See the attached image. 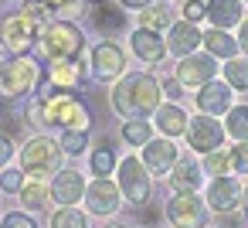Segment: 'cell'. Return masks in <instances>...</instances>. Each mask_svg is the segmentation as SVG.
Instances as JSON below:
<instances>
[{
    "label": "cell",
    "instance_id": "4fadbf2b",
    "mask_svg": "<svg viewBox=\"0 0 248 228\" xmlns=\"http://www.w3.org/2000/svg\"><path fill=\"white\" fill-rule=\"evenodd\" d=\"M45 79L55 85V92H72L89 79V68H85L82 58H75V62H48Z\"/></svg>",
    "mask_w": 248,
    "mask_h": 228
},
{
    "label": "cell",
    "instance_id": "277c9868",
    "mask_svg": "<svg viewBox=\"0 0 248 228\" xmlns=\"http://www.w3.org/2000/svg\"><path fill=\"white\" fill-rule=\"evenodd\" d=\"M21 170L34 180H41L45 174H58L62 170V143L51 136H31L21 147Z\"/></svg>",
    "mask_w": 248,
    "mask_h": 228
},
{
    "label": "cell",
    "instance_id": "cb8c5ba5",
    "mask_svg": "<svg viewBox=\"0 0 248 228\" xmlns=\"http://www.w3.org/2000/svg\"><path fill=\"white\" fill-rule=\"evenodd\" d=\"M201 45L207 48L211 58H234V51H238V41H234L228 31H221V28H211V31L201 38Z\"/></svg>",
    "mask_w": 248,
    "mask_h": 228
},
{
    "label": "cell",
    "instance_id": "7bdbcfd3",
    "mask_svg": "<svg viewBox=\"0 0 248 228\" xmlns=\"http://www.w3.org/2000/svg\"><path fill=\"white\" fill-rule=\"evenodd\" d=\"M41 4H45L48 11H62V7L68 4V0H41Z\"/></svg>",
    "mask_w": 248,
    "mask_h": 228
},
{
    "label": "cell",
    "instance_id": "7402d4cb",
    "mask_svg": "<svg viewBox=\"0 0 248 228\" xmlns=\"http://www.w3.org/2000/svg\"><path fill=\"white\" fill-rule=\"evenodd\" d=\"M92 28L102 31V34H116L126 28V11L112 7V4H102V7H92Z\"/></svg>",
    "mask_w": 248,
    "mask_h": 228
},
{
    "label": "cell",
    "instance_id": "4316f807",
    "mask_svg": "<svg viewBox=\"0 0 248 228\" xmlns=\"http://www.w3.org/2000/svg\"><path fill=\"white\" fill-rule=\"evenodd\" d=\"M48 197H51V191H48L41 180H31V184L21 187V204H24L28 211H41V208L48 204Z\"/></svg>",
    "mask_w": 248,
    "mask_h": 228
},
{
    "label": "cell",
    "instance_id": "e0dca14e",
    "mask_svg": "<svg viewBox=\"0 0 248 228\" xmlns=\"http://www.w3.org/2000/svg\"><path fill=\"white\" fill-rule=\"evenodd\" d=\"M129 48H133V55H136L140 62H146V65H153V62H160V58L167 55L163 38H160L156 31H146V28H136V31H133Z\"/></svg>",
    "mask_w": 248,
    "mask_h": 228
},
{
    "label": "cell",
    "instance_id": "8d00e7d4",
    "mask_svg": "<svg viewBox=\"0 0 248 228\" xmlns=\"http://www.w3.org/2000/svg\"><path fill=\"white\" fill-rule=\"evenodd\" d=\"M231 170L234 174H248V143H238L231 150Z\"/></svg>",
    "mask_w": 248,
    "mask_h": 228
},
{
    "label": "cell",
    "instance_id": "5bb4252c",
    "mask_svg": "<svg viewBox=\"0 0 248 228\" xmlns=\"http://www.w3.org/2000/svg\"><path fill=\"white\" fill-rule=\"evenodd\" d=\"M214 72H217V65H214L211 55H187V58L177 65V82L197 89V85L214 82Z\"/></svg>",
    "mask_w": 248,
    "mask_h": 228
},
{
    "label": "cell",
    "instance_id": "b9f144b4",
    "mask_svg": "<svg viewBox=\"0 0 248 228\" xmlns=\"http://www.w3.org/2000/svg\"><path fill=\"white\" fill-rule=\"evenodd\" d=\"M238 38H241V48L248 51V17H241V34Z\"/></svg>",
    "mask_w": 248,
    "mask_h": 228
},
{
    "label": "cell",
    "instance_id": "44dd1931",
    "mask_svg": "<svg viewBox=\"0 0 248 228\" xmlns=\"http://www.w3.org/2000/svg\"><path fill=\"white\" fill-rule=\"evenodd\" d=\"M207 17L214 21V28L228 31L241 21V0H207Z\"/></svg>",
    "mask_w": 248,
    "mask_h": 228
},
{
    "label": "cell",
    "instance_id": "836d02e7",
    "mask_svg": "<svg viewBox=\"0 0 248 228\" xmlns=\"http://www.w3.org/2000/svg\"><path fill=\"white\" fill-rule=\"evenodd\" d=\"M204 174H228L231 170V153H224V150H214V153H204V167H201Z\"/></svg>",
    "mask_w": 248,
    "mask_h": 228
},
{
    "label": "cell",
    "instance_id": "f546056e",
    "mask_svg": "<svg viewBox=\"0 0 248 228\" xmlns=\"http://www.w3.org/2000/svg\"><path fill=\"white\" fill-rule=\"evenodd\" d=\"M150 123L146 119H126L123 123V140L126 143H133V147H146L150 143Z\"/></svg>",
    "mask_w": 248,
    "mask_h": 228
},
{
    "label": "cell",
    "instance_id": "5b68a950",
    "mask_svg": "<svg viewBox=\"0 0 248 228\" xmlns=\"http://www.w3.org/2000/svg\"><path fill=\"white\" fill-rule=\"evenodd\" d=\"M45 24L28 17L24 11L4 17V24H0V41H4V48L14 55V58H28L34 48H38V38H41Z\"/></svg>",
    "mask_w": 248,
    "mask_h": 228
},
{
    "label": "cell",
    "instance_id": "1f68e13d",
    "mask_svg": "<svg viewBox=\"0 0 248 228\" xmlns=\"http://www.w3.org/2000/svg\"><path fill=\"white\" fill-rule=\"evenodd\" d=\"M62 153L68 157H82L85 147H89V133H78V130H62Z\"/></svg>",
    "mask_w": 248,
    "mask_h": 228
},
{
    "label": "cell",
    "instance_id": "d4e9b609",
    "mask_svg": "<svg viewBox=\"0 0 248 228\" xmlns=\"http://www.w3.org/2000/svg\"><path fill=\"white\" fill-rule=\"evenodd\" d=\"M140 28L146 31H163V28H173V11L167 4H150L140 11Z\"/></svg>",
    "mask_w": 248,
    "mask_h": 228
},
{
    "label": "cell",
    "instance_id": "83f0119b",
    "mask_svg": "<svg viewBox=\"0 0 248 228\" xmlns=\"http://www.w3.org/2000/svg\"><path fill=\"white\" fill-rule=\"evenodd\" d=\"M224 130H228L238 143H248V106H231Z\"/></svg>",
    "mask_w": 248,
    "mask_h": 228
},
{
    "label": "cell",
    "instance_id": "e575fe53",
    "mask_svg": "<svg viewBox=\"0 0 248 228\" xmlns=\"http://www.w3.org/2000/svg\"><path fill=\"white\" fill-rule=\"evenodd\" d=\"M0 228H38V221L28 211H7L4 221H0Z\"/></svg>",
    "mask_w": 248,
    "mask_h": 228
},
{
    "label": "cell",
    "instance_id": "9a60e30c",
    "mask_svg": "<svg viewBox=\"0 0 248 228\" xmlns=\"http://www.w3.org/2000/svg\"><path fill=\"white\" fill-rule=\"evenodd\" d=\"M197 109L204 116H217L231 109V85L228 82H207L197 89Z\"/></svg>",
    "mask_w": 248,
    "mask_h": 228
},
{
    "label": "cell",
    "instance_id": "4dcf8cb0",
    "mask_svg": "<svg viewBox=\"0 0 248 228\" xmlns=\"http://www.w3.org/2000/svg\"><path fill=\"white\" fill-rule=\"evenodd\" d=\"M224 82L231 89H248V58H228L224 65Z\"/></svg>",
    "mask_w": 248,
    "mask_h": 228
},
{
    "label": "cell",
    "instance_id": "8992f818",
    "mask_svg": "<svg viewBox=\"0 0 248 228\" xmlns=\"http://www.w3.org/2000/svg\"><path fill=\"white\" fill-rule=\"evenodd\" d=\"M41 79V68L31 58L0 62V99H24Z\"/></svg>",
    "mask_w": 248,
    "mask_h": 228
},
{
    "label": "cell",
    "instance_id": "bcb514c9",
    "mask_svg": "<svg viewBox=\"0 0 248 228\" xmlns=\"http://www.w3.org/2000/svg\"><path fill=\"white\" fill-rule=\"evenodd\" d=\"M102 228H123V225H119V221H109V225H102Z\"/></svg>",
    "mask_w": 248,
    "mask_h": 228
},
{
    "label": "cell",
    "instance_id": "603a6c76",
    "mask_svg": "<svg viewBox=\"0 0 248 228\" xmlns=\"http://www.w3.org/2000/svg\"><path fill=\"white\" fill-rule=\"evenodd\" d=\"M156 126H160V133L167 140H173V136L187 133V113L180 106H160L156 109Z\"/></svg>",
    "mask_w": 248,
    "mask_h": 228
},
{
    "label": "cell",
    "instance_id": "9c48e42d",
    "mask_svg": "<svg viewBox=\"0 0 248 228\" xmlns=\"http://www.w3.org/2000/svg\"><path fill=\"white\" fill-rule=\"evenodd\" d=\"M167 218L173 228H204L207 208L197 194H173L167 201Z\"/></svg>",
    "mask_w": 248,
    "mask_h": 228
},
{
    "label": "cell",
    "instance_id": "484cf974",
    "mask_svg": "<svg viewBox=\"0 0 248 228\" xmlns=\"http://www.w3.org/2000/svg\"><path fill=\"white\" fill-rule=\"evenodd\" d=\"M89 167H92L95 177H109V174L116 170V147L102 140V143L89 153Z\"/></svg>",
    "mask_w": 248,
    "mask_h": 228
},
{
    "label": "cell",
    "instance_id": "f6af8a7d",
    "mask_svg": "<svg viewBox=\"0 0 248 228\" xmlns=\"http://www.w3.org/2000/svg\"><path fill=\"white\" fill-rule=\"evenodd\" d=\"M241 197H245V214H248V187L241 191Z\"/></svg>",
    "mask_w": 248,
    "mask_h": 228
},
{
    "label": "cell",
    "instance_id": "ee69618b",
    "mask_svg": "<svg viewBox=\"0 0 248 228\" xmlns=\"http://www.w3.org/2000/svg\"><path fill=\"white\" fill-rule=\"evenodd\" d=\"M82 4H89V7H102V4H109V0H82Z\"/></svg>",
    "mask_w": 248,
    "mask_h": 228
},
{
    "label": "cell",
    "instance_id": "ab89813d",
    "mask_svg": "<svg viewBox=\"0 0 248 228\" xmlns=\"http://www.w3.org/2000/svg\"><path fill=\"white\" fill-rule=\"evenodd\" d=\"M180 89H184V85H180L177 79H163V82H160V92H163V96H170V99H180V96H184Z\"/></svg>",
    "mask_w": 248,
    "mask_h": 228
},
{
    "label": "cell",
    "instance_id": "2e32d148",
    "mask_svg": "<svg viewBox=\"0 0 248 228\" xmlns=\"http://www.w3.org/2000/svg\"><path fill=\"white\" fill-rule=\"evenodd\" d=\"M177 163V147H173V140H150L146 147H143V167L150 170V174H167L170 167Z\"/></svg>",
    "mask_w": 248,
    "mask_h": 228
},
{
    "label": "cell",
    "instance_id": "f1b7e54d",
    "mask_svg": "<svg viewBox=\"0 0 248 228\" xmlns=\"http://www.w3.org/2000/svg\"><path fill=\"white\" fill-rule=\"evenodd\" d=\"M51 228H89V218L85 211H78L75 204L72 208H58L51 214Z\"/></svg>",
    "mask_w": 248,
    "mask_h": 228
},
{
    "label": "cell",
    "instance_id": "7dc6e473",
    "mask_svg": "<svg viewBox=\"0 0 248 228\" xmlns=\"http://www.w3.org/2000/svg\"><path fill=\"white\" fill-rule=\"evenodd\" d=\"M0 55H4V41H0Z\"/></svg>",
    "mask_w": 248,
    "mask_h": 228
},
{
    "label": "cell",
    "instance_id": "7c38bea8",
    "mask_svg": "<svg viewBox=\"0 0 248 228\" xmlns=\"http://www.w3.org/2000/svg\"><path fill=\"white\" fill-rule=\"evenodd\" d=\"M51 201H58L62 208H72L75 201H82L85 197V177L75 170V167H62L58 174H55V180H51Z\"/></svg>",
    "mask_w": 248,
    "mask_h": 228
},
{
    "label": "cell",
    "instance_id": "74e56055",
    "mask_svg": "<svg viewBox=\"0 0 248 228\" xmlns=\"http://www.w3.org/2000/svg\"><path fill=\"white\" fill-rule=\"evenodd\" d=\"M11 157H14V140L7 133H0V170L11 163Z\"/></svg>",
    "mask_w": 248,
    "mask_h": 228
},
{
    "label": "cell",
    "instance_id": "d6a6232c",
    "mask_svg": "<svg viewBox=\"0 0 248 228\" xmlns=\"http://www.w3.org/2000/svg\"><path fill=\"white\" fill-rule=\"evenodd\" d=\"M24 177L28 174L21 167H4V174H0V191H4V194H21V187L28 184Z\"/></svg>",
    "mask_w": 248,
    "mask_h": 228
},
{
    "label": "cell",
    "instance_id": "ba28073f",
    "mask_svg": "<svg viewBox=\"0 0 248 228\" xmlns=\"http://www.w3.org/2000/svg\"><path fill=\"white\" fill-rule=\"evenodd\" d=\"M187 143H190L194 153H214L224 143V126L214 116L201 113L197 119H187Z\"/></svg>",
    "mask_w": 248,
    "mask_h": 228
},
{
    "label": "cell",
    "instance_id": "30bf717a",
    "mask_svg": "<svg viewBox=\"0 0 248 228\" xmlns=\"http://www.w3.org/2000/svg\"><path fill=\"white\" fill-rule=\"evenodd\" d=\"M119 187L109 180V177H95L92 184H85V208H89V214H99V218H109V214H116L119 211Z\"/></svg>",
    "mask_w": 248,
    "mask_h": 228
},
{
    "label": "cell",
    "instance_id": "d6986e66",
    "mask_svg": "<svg viewBox=\"0 0 248 228\" xmlns=\"http://www.w3.org/2000/svg\"><path fill=\"white\" fill-rule=\"evenodd\" d=\"M201 38H204V34L197 31V24H190V21L173 24V28H170V55H180V58L194 55L197 45H201Z\"/></svg>",
    "mask_w": 248,
    "mask_h": 228
},
{
    "label": "cell",
    "instance_id": "f35d334b",
    "mask_svg": "<svg viewBox=\"0 0 248 228\" xmlns=\"http://www.w3.org/2000/svg\"><path fill=\"white\" fill-rule=\"evenodd\" d=\"M28 119H31V123H41V126H45V102H41L38 96H34V99L28 102Z\"/></svg>",
    "mask_w": 248,
    "mask_h": 228
},
{
    "label": "cell",
    "instance_id": "ac0fdd59",
    "mask_svg": "<svg viewBox=\"0 0 248 228\" xmlns=\"http://www.w3.org/2000/svg\"><path fill=\"white\" fill-rule=\"evenodd\" d=\"M238 197H241V187H238V180H231V177H214L211 180V187H207V204H211V211H234L238 208Z\"/></svg>",
    "mask_w": 248,
    "mask_h": 228
},
{
    "label": "cell",
    "instance_id": "3957f363",
    "mask_svg": "<svg viewBox=\"0 0 248 228\" xmlns=\"http://www.w3.org/2000/svg\"><path fill=\"white\" fill-rule=\"evenodd\" d=\"M45 102V126H58V130H78V133H89L92 126V113L82 99H75L72 92H58L51 99H41Z\"/></svg>",
    "mask_w": 248,
    "mask_h": 228
},
{
    "label": "cell",
    "instance_id": "60d3db41",
    "mask_svg": "<svg viewBox=\"0 0 248 228\" xmlns=\"http://www.w3.org/2000/svg\"><path fill=\"white\" fill-rule=\"evenodd\" d=\"M150 4H153V0H119V7H129V11H143Z\"/></svg>",
    "mask_w": 248,
    "mask_h": 228
},
{
    "label": "cell",
    "instance_id": "8fae6325",
    "mask_svg": "<svg viewBox=\"0 0 248 228\" xmlns=\"http://www.w3.org/2000/svg\"><path fill=\"white\" fill-rule=\"evenodd\" d=\"M126 72V55L116 41H99L92 48V75L99 82H112Z\"/></svg>",
    "mask_w": 248,
    "mask_h": 228
},
{
    "label": "cell",
    "instance_id": "7a4b0ae2",
    "mask_svg": "<svg viewBox=\"0 0 248 228\" xmlns=\"http://www.w3.org/2000/svg\"><path fill=\"white\" fill-rule=\"evenodd\" d=\"M38 51L48 62H75L85 51V34L72 21H51V24H45V31L38 38Z\"/></svg>",
    "mask_w": 248,
    "mask_h": 228
},
{
    "label": "cell",
    "instance_id": "52a82bcc",
    "mask_svg": "<svg viewBox=\"0 0 248 228\" xmlns=\"http://www.w3.org/2000/svg\"><path fill=\"white\" fill-rule=\"evenodd\" d=\"M119 194H123L133 208H146V204H150V194H153V187H150V170L143 167L140 157H126V160L119 163Z\"/></svg>",
    "mask_w": 248,
    "mask_h": 228
},
{
    "label": "cell",
    "instance_id": "d590c367",
    "mask_svg": "<svg viewBox=\"0 0 248 228\" xmlns=\"http://www.w3.org/2000/svg\"><path fill=\"white\" fill-rule=\"evenodd\" d=\"M207 14V0H184V21H201Z\"/></svg>",
    "mask_w": 248,
    "mask_h": 228
},
{
    "label": "cell",
    "instance_id": "6da1fadb",
    "mask_svg": "<svg viewBox=\"0 0 248 228\" xmlns=\"http://www.w3.org/2000/svg\"><path fill=\"white\" fill-rule=\"evenodd\" d=\"M109 102H112V109H116L119 116H126V119H143V116H150V113L160 109V82H156L153 75H143V72L126 75V79L112 89Z\"/></svg>",
    "mask_w": 248,
    "mask_h": 228
},
{
    "label": "cell",
    "instance_id": "ffe728a7",
    "mask_svg": "<svg viewBox=\"0 0 248 228\" xmlns=\"http://www.w3.org/2000/svg\"><path fill=\"white\" fill-rule=\"evenodd\" d=\"M201 167L190 163V160H180L170 174V191L173 194H197V184H201Z\"/></svg>",
    "mask_w": 248,
    "mask_h": 228
}]
</instances>
